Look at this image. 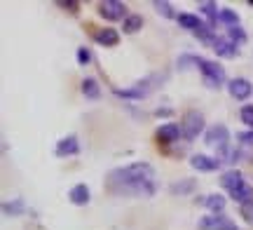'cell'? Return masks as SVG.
<instances>
[{"instance_id":"obj_1","label":"cell","mask_w":253,"mask_h":230,"mask_svg":"<svg viewBox=\"0 0 253 230\" xmlns=\"http://www.w3.org/2000/svg\"><path fill=\"white\" fill-rule=\"evenodd\" d=\"M110 184L122 193L150 197L155 193V169L148 162H134L110 174Z\"/></svg>"},{"instance_id":"obj_2","label":"cell","mask_w":253,"mask_h":230,"mask_svg":"<svg viewBox=\"0 0 253 230\" xmlns=\"http://www.w3.org/2000/svg\"><path fill=\"white\" fill-rule=\"evenodd\" d=\"M199 71H202V75H204L207 87H211V90H216V87H220V85L225 83V68H223L220 64H216V61L199 59Z\"/></svg>"},{"instance_id":"obj_3","label":"cell","mask_w":253,"mask_h":230,"mask_svg":"<svg viewBox=\"0 0 253 230\" xmlns=\"http://www.w3.org/2000/svg\"><path fill=\"white\" fill-rule=\"evenodd\" d=\"M204 129V118H202V113L197 111H188L185 113V118H183V125H181V132L183 137L192 141V138L199 137V132Z\"/></svg>"},{"instance_id":"obj_4","label":"cell","mask_w":253,"mask_h":230,"mask_svg":"<svg viewBox=\"0 0 253 230\" xmlns=\"http://www.w3.org/2000/svg\"><path fill=\"white\" fill-rule=\"evenodd\" d=\"M199 230H237V226L232 223V219H227L225 214H211L199 219L197 223Z\"/></svg>"},{"instance_id":"obj_5","label":"cell","mask_w":253,"mask_h":230,"mask_svg":"<svg viewBox=\"0 0 253 230\" xmlns=\"http://www.w3.org/2000/svg\"><path fill=\"white\" fill-rule=\"evenodd\" d=\"M227 138H230V132H227L225 125H213V127H209L204 141H207V146L225 148L227 146Z\"/></svg>"},{"instance_id":"obj_6","label":"cell","mask_w":253,"mask_h":230,"mask_svg":"<svg viewBox=\"0 0 253 230\" xmlns=\"http://www.w3.org/2000/svg\"><path fill=\"white\" fill-rule=\"evenodd\" d=\"M126 7L118 0H106V2H101L99 5V14L103 19H108V21H118V19H126L125 17Z\"/></svg>"},{"instance_id":"obj_7","label":"cell","mask_w":253,"mask_h":230,"mask_svg":"<svg viewBox=\"0 0 253 230\" xmlns=\"http://www.w3.org/2000/svg\"><path fill=\"white\" fill-rule=\"evenodd\" d=\"M227 92H230V96H235V99H239V101H244V99L251 96L253 87L246 78H235V80L227 83Z\"/></svg>"},{"instance_id":"obj_8","label":"cell","mask_w":253,"mask_h":230,"mask_svg":"<svg viewBox=\"0 0 253 230\" xmlns=\"http://www.w3.org/2000/svg\"><path fill=\"white\" fill-rule=\"evenodd\" d=\"M213 52H216L218 56H223V59H235V56L239 54L237 45L230 38H218L216 43H213Z\"/></svg>"},{"instance_id":"obj_9","label":"cell","mask_w":253,"mask_h":230,"mask_svg":"<svg viewBox=\"0 0 253 230\" xmlns=\"http://www.w3.org/2000/svg\"><path fill=\"white\" fill-rule=\"evenodd\" d=\"M181 134H183L181 125H176V122H167V125H162V127L157 129V141H162V143H173Z\"/></svg>"},{"instance_id":"obj_10","label":"cell","mask_w":253,"mask_h":230,"mask_svg":"<svg viewBox=\"0 0 253 230\" xmlns=\"http://www.w3.org/2000/svg\"><path fill=\"white\" fill-rule=\"evenodd\" d=\"M190 165H192V169H197V172H216L218 167H220V162H218L216 157H209V155H192Z\"/></svg>"},{"instance_id":"obj_11","label":"cell","mask_w":253,"mask_h":230,"mask_svg":"<svg viewBox=\"0 0 253 230\" xmlns=\"http://www.w3.org/2000/svg\"><path fill=\"white\" fill-rule=\"evenodd\" d=\"M242 184H244V176H242V172H239V169H230V172H225V174L220 176V185H223V188H227L230 193H232V190H237Z\"/></svg>"},{"instance_id":"obj_12","label":"cell","mask_w":253,"mask_h":230,"mask_svg":"<svg viewBox=\"0 0 253 230\" xmlns=\"http://www.w3.org/2000/svg\"><path fill=\"white\" fill-rule=\"evenodd\" d=\"M80 150V143H78V137H66L56 143V155L66 157V155H75Z\"/></svg>"},{"instance_id":"obj_13","label":"cell","mask_w":253,"mask_h":230,"mask_svg":"<svg viewBox=\"0 0 253 230\" xmlns=\"http://www.w3.org/2000/svg\"><path fill=\"white\" fill-rule=\"evenodd\" d=\"M199 12L207 17V24L211 28L216 26V21L218 17H220V9L216 7V2H211V0H204V2H199Z\"/></svg>"},{"instance_id":"obj_14","label":"cell","mask_w":253,"mask_h":230,"mask_svg":"<svg viewBox=\"0 0 253 230\" xmlns=\"http://www.w3.org/2000/svg\"><path fill=\"white\" fill-rule=\"evenodd\" d=\"M68 200H71L73 204H78V207H82V204H87L89 202V188L84 184H80V185H75L71 193H68Z\"/></svg>"},{"instance_id":"obj_15","label":"cell","mask_w":253,"mask_h":230,"mask_svg":"<svg viewBox=\"0 0 253 230\" xmlns=\"http://www.w3.org/2000/svg\"><path fill=\"white\" fill-rule=\"evenodd\" d=\"M230 197H232L235 202H239V204H249V202H253V188L249 184H242L237 190L230 193Z\"/></svg>"},{"instance_id":"obj_16","label":"cell","mask_w":253,"mask_h":230,"mask_svg":"<svg viewBox=\"0 0 253 230\" xmlns=\"http://www.w3.org/2000/svg\"><path fill=\"white\" fill-rule=\"evenodd\" d=\"M96 43H99V45H106V47H115L120 43L118 31H113V28H103V31H99V33H96Z\"/></svg>"},{"instance_id":"obj_17","label":"cell","mask_w":253,"mask_h":230,"mask_svg":"<svg viewBox=\"0 0 253 230\" xmlns=\"http://www.w3.org/2000/svg\"><path fill=\"white\" fill-rule=\"evenodd\" d=\"M204 207H207L209 212L213 214H223V209H225V197L223 195H209V197H204Z\"/></svg>"},{"instance_id":"obj_18","label":"cell","mask_w":253,"mask_h":230,"mask_svg":"<svg viewBox=\"0 0 253 230\" xmlns=\"http://www.w3.org/2000/svg\"><path fill=\"white\" fill-rule=\"evenodd\" d=\"M82 94H84L87 99H99V96H101L99 83H96L94 78H87V80H82Z\"/></svg>"},{"instance_id":"obj_19","label":"cell","mask_w":253,"mask_h":230,"mask_svg":"<svg viewBox=\"0 0 253 230\" xmlns=\"http://www.w3.org/2000/svg\"><path fill=\"white\" fill-rule=\"evenodd\" d=\"M115 94H118V96H125V99H143L145 94H148V90H145L143 85H136L131 90H115Z\"/></svg>"},{"instance_id":"obj_20","label":"cell","mask_w":253,"mask_h":230,"mask_svg":"<svg viewBox=\"0 0 253 230\" xmlns=\"http://www.w3.org/2000/svg\"><path fill=\"white\" fill-rule=\"evenodd\" d=\"M218 21H223V24H227L230 28H235V26H239V14H237L235 9L225 7V9H220V17H218Z\"/></svg>"},{"instance_id":"obj_21","label":"cell","mask_w":253,"mask_h":230,"mask_svg":"<svg viewBox=\"0 0 253 230\" xmlns=\"http://www.w3.org/2000/svg\"><path fill=\"white\" fill-rule=\"evenodd\" d=\"M178 24H181L183 28H190V31L195 33V31L202 26V19L195 17V14H178Z\"/></svg>"},{"instance_id":"obj_22","label":"cell","mask_w":253,"mask_h":230,"mask_svg":"<svg viewBox=\"0 0 253 230\" xmlns=\"http://www.w3.org/2000/svg\"><path fill=\"white\" fill-rule=\"evenodd\" d=\"M195 36H197L199 40H202V43H211V45H213V43L218 40V38L213 36V28L209 26V24H202V26H199L197 31H195Z\"/></svg>"},{"instance_id":"obj_23","label":"cell","mask_w":253,"mask_h":230,"mask_svg":"<svg viewBox=\"0 0 253 230\" xmlns=\"http://www.w3.org/2000/svg\"><path fill=\"white\" fill-rule=\"evenodd\" d=\"M141 26H143V19L138 17V14H129V17L125 19V33H136V31H141Z\"/></svg>"},{"instance_id":"obj_24","label":"cell","mask_w":253,"mask_h":230,"mask_svg":"<svg viewBox=\"0 0 253 230\" xmlns=\"http://www.w3.org/2000/svg\"><path fill=\"white\" fill-rule=\"evenodd\" d=\"M153 5H155V9H157V14H162V17H167V19L176 17V14H173V7L169 5V2H164V0H155ZM176 19H178V17H176Z\"/></svg>"},{"instance_id":"obj_25","label":"cell","mask_w":253,"mask_h":230,"mask_svg":"<svg viewBox=\"0 0 253 230\" xmlns=\"http://www.w3.org/2000/svg\"><path fill=\"white\" fill-rule=\"evenodd\" d=\"M227 38H230L235 45H242V43L246 40V33H244V28L242 26H235V28H230V31H227Z\"/></svg>"},{"instance_id":"obj_26","label":"cell","mask_w":253,"mask_h":230,"mask_svg":"<svg viewBox=\"0 0 253 230\" xmlns=\"http://www.w3.org/2000/svg\"><path fill=\"white\" fill-rule=\"evenodd\" d=\"M2 212L7 214H12V216H14V214H21L24 212V202H21V200H14V202H7L5 204V207H2Z\"/></svg>"},{"instance_id":"obj_27","label":"cell","mask_w":253,"mask_h":230,"mask_svg":"<svg viewBox=\"0 0 253 230\" xmlns=\"http://www.w3.org/2000/svg\"><path fill=\"white\" fill-rule=\"evenodd\" d=\"M178 66H181L183 71H188L190 66H197V68H199V56H190V54H183L181 59H178Z\"/></svg>"},{"instance_id":"obj_28","label":"cell","mask_w":253,"mask_h":230,"mask_svg":"<svg viewBox=\"0 0 253 230\" xmlns=\"http://www.w3.org/2000/svg\"><path fill=\"white\" fill-rule=\"evenodd\" d=\"M242 122L253 129V106H244L242 108Z\"/></svg>"},{"instance_id":"obj_29","label":"cell","mask_w":253,"mask_h":230,"mask_svg":"<svg viewBox=\"0 0 253 230\" xmlns=\"http://www.w3.org/2000/svg\"><path fill=\"white\" fill-rule=\"evenodd\" d=\"M237 141H239L242 146H253V129H249V132H242V134H237Z\"/></svg>"},{"instance_id":"obj_30","label":"cell","mask_w":253,"mask_h":230,"mask_svg":"<svg viewBox=\"0 0 253 230\" xmlns=\"http://www.w3.org/2000/svg\"><path fill=\"white\" fill-rule=\"evenodd\" d=\"M192 185H195V184H192L190 179H185V184H176L171 190H173V193H188V190H192Z\"/></svg>"},{"instance_id":"obj_31","label":"cell","mask_w":253,"mask_h":230,"mask_svg":"<svg viewBox=\"0 0 253 230\" xmlns=\"http://www.w3.org/2000/svg\"><path fill=\"white\" fill-rule=\"evenodd\" d=\"M89 59H91L89 49H87V47H80V49H78V61L84 66V64H89Z\"/></svg>"},{"instance_id":"obj_32","label":"cell","mask_w":253,"mask_h":230,"mask_svg":"<svg viewBox=\"0 0 253 230\" xmlns=\"http://www.w3.org/2000/svg\"><path fill=\"white\" fill-rule=\"evenodd\" d=\"M242 216H244L249 223H253V202L242 204Z\"/></svg>"},{"instance_id":"obj_33","label":"cell","mask_w":253,"mask_h":230,"mask_svg":"<svg viewBox=\"0 0 253 230\" xmlns=\"http://www.w3.org/2000/svg\"><path fill=\"white\" fill-rule=\"evenodd\" d=\"M61 7L71 9V14H78V9H80V5H78V2H73V0H68V2H61Z\"/></svg>"}]
</instances>
